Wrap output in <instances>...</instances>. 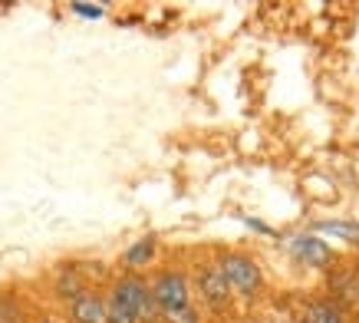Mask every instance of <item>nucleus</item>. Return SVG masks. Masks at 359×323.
Here are the masks:
<instances>
[{"mask_svg": "<svg viewBox=\"0 0 359 323\" xmlns=\"http://www.w3.org/2000/svg\"><path fill=\"white\" fill-rule=\"evenodd\" d=\"M122 310H129L132 317H139V323H152L158 320V307L152 301V291H149V280L142 274H122V277L112 280L109 301Z\"/></svg>", "mask_w": 359, "mask_h": 323, "instance_id": "1", "label": "nucleus"}, {"mask_svg": "<svg viewBox=\"0 0 359 323\" xmlns=\"http://www.w3.org/2000/svg\"><path fill=\"white\" fill-rule=\"evenodd\" d=\"M228 280L231 294H241V297H257L264 291V270L261 264L244 254V251H224L218 261H215Z\"/></svg>", "mask_w": 359, "mask_h": 323, "instance_id": "2", "label": "nucleus"}, {"mask_svg": "<svg viewBox=\"0 0 359 323\" xmlns=\"http://www.w3.org/2000/svg\"><path fill=\"white\" fill-rule=\"evenodd\" d=\"M149 291H152V301L158 307V317H162V313L191 303V277L182 268H162L149 280Z\"/></svg>", "mask_w": 359, "mask_h": 323, "instance_id": "3", "label": "nucleus"}, {"mask_svg": "<svg viewBox=\"0 0 359 323\" xmlns=\"http://www.w3.org/2000/svg\"><path fill=\"white\" fill-rule=\"evenodd\" d=\"M195 287H198V297L205 301L208 310L224 313L231 307V297H234V294H231L228 280H224L218 264H201V268L195 270Z\"/></svg>", "mask_w": 359, "mask_h": 323, "instance_id": "4", "label": "nucleus"}, {"mask_svg": "<svg viewBox=\"0 0 359 323\" xmlns=\"http://www.w3.org/2000/svg\"><path fill=\"white\" fill-rule=\"evenodd\" d=\"M66 317L69 323H102L106 320V297L96 291L79 294L76 301L66 303Z\"/></svg>", "mask_w": 359, "mask_h": 323, "instance_id": "5", "label": "nucleus"}, {"mask_svg": "<svg viewBox=\"0 0 359 323\" xmlns=\"http://www.w3.org/2000/svg\"><path fill=\"white\" fill-rule=\"evenodd\" d=\"M294 254H297V261H304V264H310V268H330V264L337 261L333 248H330L327 241H320L316 235L294 237Z\"/></svg>", "mask_w": 359, "mask_h": 323, "instance_id": "6", "label": "nucleus"}, {"mask_svg": "<svg viewBox=\"0 0 359 323\" xmlns=\"http://www.w3.org/2000/svg\"><path fill=\"white\" fill-rule=\"evenodd\" d=\"M155 258H158V237H155V235H142L135 244H129V248H126V254H122V268L129 270V274H139V270L149 268Z\"/></svg>", "mask_w": 359, "mask_h": 323, "instance_id": "7", "label": "nucleus"}, {"mask_svg": "<svg viewBox=\"0 0 359 323\" xmlns=\"http://www.w3.org/2000/svg\"><path fill=\"white\" fill-rule=\"evenodd\" d=\"M304 323H346V320H343V310L333 301H310Z\"/></svg>", "mask_w": 359, "mask_h": 323, "instance_id": "8", "label": "nucleus"}, {"mask_svg": "<svg viewBox=\"0 0 359 323\" xmlns=\"http://www.w3.org/2000/svg\"><path fill=\"white\" fill-rule=\"evenodd\" d=\"M53 291H56V297H60V301H76L79 294H86V280L83 277H76V274H69V270H66V274H60V277H56V284H53Z\"/></svg>", "mask_w": 359, "mask_h": 323, "instance_id": "9", "label": "nucleus"}, {"mask_svg": "<svg viewBox=\"0 0 359 323\" xmlns=\"http://www.w3.org/2000/svg\"><path fill=\"white\" fill-rule=\"evenodd\" d=\"M165 323H201V313H198L195 303H188V307H178V310H168L162 313Z\"/></svg>", "mask_w": 359, "mask_h": 323, "instance_id": "10", "label": "nucleus"}, {"mask_svg": "<svg viewBox=\"0 0 359 323\" xmlns=\"http://www.w3.org/2000/svg\"><path fill=\"white\" fill-rule=\"evenodd\" d=\"M69 11L76 13V17H86V20H99L106 13V7L102 4H69Z\"/></svg>", "mask_w": 359, "mask_h": 323, "instance_id": "11", "label": "nucleus"}, {"mask_svg": "<svg viewBox=\"0 0 359 323\" xmlns=\"http://www.w3.org/2000/svg\"><path fill=\"white\" fill-rule=\"evenodd\" d=\"M102 323H139V317H132L129 310H122L116 303H106V320Z\"/></svg>", "mask_w": 359, "mask_h": 323, "instance_id": "12", "label": "nucleus"}, {"mask_svg": "<svg viewBox=\"0 0 359 323\" xmlns=\"http://www.w3.org/2000/svg\"><path fill=\"white\" fill-rule=\"evenodd\" d=\"M244 225H248V228H254V231H257V235H267V237H273V235H277V231H273L271 225H264V221H257V218H248V221H244Z\"/></svg>", "mask_w": 359, "mask_h": 323, "instance_id": "13", "label": "nucleus"}, {"mask_svg": "<svg viewBox=\"0 0 359 323\" xmlns=\"http://www.w3.org/2000/svg\"><path fill=\"white\" fill-rule=\"evenodd\" d=\"M33 323H60V320H53V317H40V320H33Z\"/></svg>", "mask_w": 359, "mask_h": 323, "instance_id": "14", "label": "nucleus"}, {"mask_svg": "<svg viewBox=\"0 0 359 323\" xmlns=\"http://www.w3.org/2000/svg\"><path fill=\"white\" fill-rule=\"evenodd\" d=\"M0 323H20V320H13V317H7V320H0Z\"/></svg>", "mask_w": 359, "mask_h": 323, "instance_id": "15", "label": "nucleus"}, {"mask_svg": "<svg viewBox=\"0 0 359 323\" xmlns=\"http://www.w3.org/2000/svg\"><path fill=\"white\" fill-rule=\"evenodd\" d=\"M248 323H267V320H248Z\"/></svg>", "mask_w": 359, "mask_h": 323, "instance_id": "16", "label": "nucleus"}, {"mask_svg": "<svg viewBox=\"0 0 359 323\" xmlns=\"http://www.w3.org/2000/svg\"><path fill=\"white\" fill-rule=\"evenodd\" d=\"M300 323H304V320H300Z\"/></svg>", "mask_w": 359, "mask_h": 323, "instance_id": "17", "label": "nucleus"}]
</instances>
